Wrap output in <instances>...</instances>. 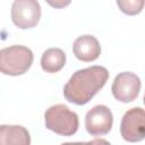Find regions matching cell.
<instances>
[{"label": "cell", "instance_id": "obj_2", "mask_svg": "<svg viewBox=\"0 0 145 145\" xmlns=\"http://www.w3.org/2000/svg\"><path fill=\"white\" fill-rule=\"evenodd\" d=\"M33 52L24 45H11L0 51V69L3 75L19 76L25 74L33 63Z\"/></svg>", "mask_w": 145, "mask_h": 145}, {"label": "cell", "instance_id": "obj_9", "mask_svg": "<svg viewBox=\"0 0 145 145\" xmlns=\"http://www.w3.org/2000/svg\"><path fill=\"white\" fill-rule=\"evenodd\" d=\"M0 144L8 145H29L31 137L29 133L23 126H0Z\"/></svg>", "mask_w": 145, "mask_h": 145}, {"label": "cell", "instance_id": "obj_13", "mask_svg": "<svg viewBox=\"0 0 145 145\" xmlns=\"http://www.w3.org/2000/svg\"><path fill=\"white\" fill-rule=\"evenodd\" d=\"M144 104H145V95H144Z\"/></svg>", "mask_w": 145, "mask_h": 145}, {"label": "cell", "instance_id": "obj_11", "mask_svg": "<svg viewBox=\"0 0 145 145\" xmlns=\"http://www.w3.org/2000/svg\"><path fill=\"white\" fill-rule=\"evenodd\" d=\"M119 9L129 16L138 15L144 6H145V0H116Z\"/></svg>", "mask_w": 145, "mask_h": 145}, {"label": "cell", "instance_id": "obj_4", "mask_svg": "<svg viewBox=\"0 0 145 145\" xmlns=\"http://www.w3.org/2000/svg\"><path fill=\"white\" fill-rule=\"evenodd\" d=\"M41 18L37 0H15L11 6V20L20 29L35 27Z\"/></svg>", "mask_w": 145, "mask_h": 145}, {"label": "cell", "instance_id": "obj_3", "mask_svg": "<svg viewBox=\"0 0 145 145\" xmlns=\"http://www.w3.org/2000/svg\"><path fill=\"white\" fill-rule=\"evenodd\" d=\"M45 127L61 136H72L79 126L78 116L70 111L65 104H56L50 106L44 114Z\"/></svg>", "mask_w": 145, "mask_h": 145}, {"label": "cell", "instance_id": "obj_10", "mask_svg": "<svg viewBox=\"0 0 145 145\" xmlns=\"http://www.w3.org/2000/svg\"><path fill=\"white\" fill-rule=\"evenodd\" d=\"M66 65V53L59 48H50L45 50L41 58V67L45 72L54 74Z\"/></svg>", "mask_w": 145, "mask_h": 145}, {"label": "cell", "instance_id": "obj_6", "mask_svg": "<svg viewBox=\"0 0 145 145\" xmlns=\"http://www.w3.org/2000/svg\"><path fill=\"white\" fill-rule=\"evenodd\" d=\"M140 85V79L136 74L123 71L116 76L111 86V91L116 100L122 103H129L138 96Z\"/></svg>", "mask_w": 145, "mask_h": 145}, {"label": "cell", "instance_id": "obj_7", "mask_svg": "<svg viewBox=\"0 0 145 145\" xmlns=\"http://www.w3.org/2000/svg\"><path fill=\"white\" fill-rule=\"evenodd\" d=\"M113 125V116L111 110L105 105H95L85 117V128L92 136L106 135Z\"/></svg>", "mask_w": 145, "mask_h": 145}, {"label": "cell", "instance_id": "obj_5", "mask_svg": "<svg viewBox=\"0 0 145 145\" xmlns=\"http://www.w3.org/2000/svg\"><path fill=\"white\" fill-rule=\"evenodd\" d=\"M120 134L130 143L143 140L145 138V110L139 106L129 109L121 119Z\"/></svg>", "mask_w": 145, "mask_h": 145}, {"label": "cell", "instance_id": "obj_8", "mask_svg": "<svg viewBox=\"0 0 145 145\" xmlns=\"http://www.w3.org/2000/svg\"><path fill=\"white\" fill-rule=\"evenodd\" d=\"M72 51L75 57L84 62H91L96 60L101 54V45L96 37L93 35H82L78 36L72 45Z\"/></svg>", "mask_w": 145, "mask_h": 145}, {"label": "cell", "instance_id": "obj_12", "mask_svg": "<svg viewBox=\"0 0 145 145\" xmlns=\"http://www.w3.org/2000/svg\"><path fill=\"white\" fill-rule=\"evenodd\" d=\"M51 7L56 8V9H61V8H65L67 7L71 0H45Z\"/></svg>", "mask_w": 145, "mask_h": 145}, {"label": "cell", "instance_id": "obj_1", "mask_svg": "<svg viewBox=\"0 0 145 145\" xmlns=\"http://www.w3.org/2000/svg\"><path fill=\"white\" fill-rule=\"evenodd\" d=\"M108 78L109 71L102 66H91L79 69L72 74L65 85L63 95L70 103L84 105L105 85Z\"/></svg>", "mask_w": 145, "mask_h": 145}]
</instances>
